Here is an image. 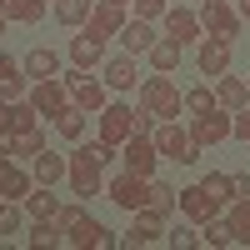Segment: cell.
<instances>
[{
  "label": "cell",
  "mask_w": 250,
  "mask_h": 250,
  "mask_svg": "<svg viewBox=\"0 0 250 250\" xmlns=\"http://www.w3.org/2000/svg\"><path fill=\"white\" fill-rule=\"evenodd\" d=\"M120 160H125V170H130V175H145V180H150L155 175V160H160V150H155V135H130V140H125L120 145Z\"/></svg>",
  "instance_id": "9c48e42d"
},
{
  "label": "cell",
  "mask_w": 250,
  "mask_h": 250,
  "mask_svg": "<svg viewBox=\"0 0 250 250\" xmlns=\"http://www.w3.org/2000/svg\"><path fill=\"white\" fill-rule=\"evenodd\" d=\"M230 140H240V145H250V105H240V110H230Z\"/></svg>",
  "instance_id": "8d00e7d4"
},
{
  "label": "cell",
  "mask_w": 250,
  "mask_h": 250,
  "mask_svg": "<svg viewBox=\"0 0 250 250\" xmlns=\"http://www.w3.org/2000/svg\"><path fill=\"white\" fill-rule=\"evenodd\" d=\"M90 0H55V20H60V25H85V20H90Z\"/></svg>",
  "instance_id": "1f68e13d"
},
{
  "label": "cell",
  "mask_w": 250,
  "mask_h": 250,
  "mask_svg": "<svg viewBox=\"0 0 250 250\" xmlns=\"http://www.w3.org/2000/svg\"><path fill=\"white\" fill-rule=\"evenodd\" d=\"M115 5H130V0H115Z\"/></svg>",
  "instance_id": "c3c4849f"
},
{
  "label": "cell",
  "mask_w": 250,
  "mask_h": 250,
  "mask_svg": "<svg viewBox=\"0 0 250 250\" xmlns=\"http://www.w3.org/2000/svg\"><path fill=\"white\" fill-rule=\"evenodd\" d=\"M195 65L200 75H225L230 70V40H220V35H200V50H195Z\"/></svg>",
  "instance_id": "5bb4252c"
},
{
  "label": "cell",
  "mask_w": 250,
  "mask_h": 250,
  "mask_svg": "<svg viewBox=\"0 0 250 250\" xmlns=\"http://www.w3.org/2000/svg\"><path fill=\"white\" fill-rule=\"evenodd\" d=\"M150 210H160V215L180 210V190H170L165 180H155V175H150Z\"/></svg>",
  "instance_id": "d6a6232c"
},
{
  "label": "cell",
  "mask_w": 250,
  "mask_h": 250,
  "mask_svg": "<svg viewBox=\"0 0 250 250\" xmlns=\"http://www.w3.org/2000/svg\"><path fill=\"white\" fill-rule=\"evenodd\" d=\"M5 20H15V25H40L45 20V0H5Z\"/></svg>",
  "instance_id": "484cf974"
},
{
  "label": "cell",
  "mask_w": 250,
  "mask_h": 250,
  "mask_svg": "<svg viewBox=\"0 0 250 250\" xmlns=\"http://www.w3.org/2000/svg\"><path fill=\"white\" fill-rule=\"evenodd\" d=\"M25 100H30L40 115H50V120H55L60 110L70 105V85H65L60 75H50V80H30V95H25Z\"/></svg>",
  "instance_id": "ba28073f"
},
{
  "label": "cell",
  "mask_w": 250,
  "mask_h": 250,
  "mask_svg": "<svg viewBox=\"0 0 250 250\" xmlns=\"http://www.w3.org/2000/svg\"><path fill=\"white\" fill-rule=\"evenodd\" d=\"M215 100L225 110H240V105H250V85L240 75H220V85H215Z\"/></svg>",
  "instance_id": "cb8c5ba5"
},
{
  "label": "cell",
  "mask_w": 250,
  "mask_h": 250,
  "mask_svg": "<svg viewBox=\"0 0 250 250\" xmlns=\"http://www.w3.org/2000/svg\"><path fill=\"white\" fill-rule=\"evenodd\" d=\"M25 215L30 220H55L60 215V200L50 195V185H35V190L25 195Z\"/></svg>",
  "instance_id": "d4e9b609"
},
{
  "label": "cell",
  "mask_w": 250,
  "mask_h": 250,
  "mask_svg": "<svg viewBox=\"0 0 250 250\" xmlns=\"http://www.w3.org/2000/svg\"><path fill=\"white\" fill-rule=\"evenodd\" d=\"M220 210H225V200H220L215 190H205L200 180H195V185H185V190H180V215H185V220L205 225V220H210V215H220Z\"/></svg>",
  "instance_id": "30bf717a"
},
{
  "label": "cell",
  "mask_w": 250,
  "mask_h": 250,
  "mask_svg": "<svg viewBox=\"0 0 250 250\" xmlns=\"http://www.w3.org/2000/svg\"><path fill=\"white\" fill-rule=\"evenodd\" d=\"M190 140L200 145H220V140H230V110L225 105H215V110H205V115H195L190 120Z\"/></svg>",
  "instance_id": "8fae6325"
},
{
  "label": "cell",
  "mask_w": 250,
  "mask_h": 250,
  "mask_svg": "<svg viewBox=\"0 0 250 250\" xmlns=\"http://www.w3.org/2000/svg\"><path fill=\"white\" fill-rule=\"evenodd\" d=\"M200 185H205V190H215L220 200H230V175H220V170H210V175H205Z\"/></svg>",
  "instance_id": "ab89813d"
},
{
  "label": "cell",
  "mask_w": 250,
  "mask_h": 250,
  "mask_svg": "<svg viewBox=\"0 0 250 250\" xmlns=\"http://www.w3.org/2000/svg\"><path fill=\"white\" fill-rule=\"evenodd\" d=\"M240 25H245V20H240V10L230 5V0H205V5H200V30H205V35L235 40Z\"/></svg>",
  "instance_id": "8992f818"
},
{
  "label": "cell",
  "mask_w": 250,
  "mask_h": 250,
  "mask_svg": "<svg viewBox=\"0 0 250 250\" xmlns=\"http://www.w3.org/2000/svg\"><path fill=\"white\" fill-rule=\"evenodd\" d=\"M125 20H130V5H115V0H95V10H90V20H85V30H95V35H120L125 30Z\"/></svg>",
  "instance_id": "2e32d148"
},
{
  "label": "cell",
  "mask_w": 250,
  "mask_h": 250,
  "mask_svg": "<svg viewBox=\"0 0 250 250\" xmlns=\"http://www.w3.org/2000/svg\"><path fill=\"white\" fill-rule=\"evenodd\" d=\"M0 160H15L10 155V135H0Z\"/></svg>",
  "instance_id": "f6af8a7d"
},
{
  "label": "cell",
  "mask_w": 250,
  "mask_h": 250,
  "mask_svg": "<svg viewBox=\"0 0 250 250\" xmlns=\"http://www.w3.org/2000/svg\"><path fill=\"white\" fill-rule=\"evenodd\" d=\"M160 20H165V35H170L175 45H195V40L205 35V30H200V15H195V10H185V5H170Z\"/></svg>",
  "instance_id": "9a60e30c"
},
{
  "label": "cell",
  "mask_w": 250,
  "mask_h": 250,
  "mask_svg": "<svg viewBox=\"0 0 250 250\" xmlns=\"http://www.w3.org/2000/svg\"><path fill=\"white\" fill-rule=\"evenodd\" d=\"M25 240H30L35 250H45V245H65V230H60V220H35Z\"/></svg>",
  "instance_id": "4dcf8cb0"
},
{
  "label": "cell",
  "mask_w": 250,
  "mask_h": 250,
  "mask_svg": "<svg viewBox=\"0 0 250 250\" xmlns=\"http://www.w3.org/2000/svg\"><path fill=\"white\" fill-rule=\"evenodd\" d=\"M40 150H45V130H40V125L10 135V155H40Z\"/></svg>",
  "instance_id": "f1b7e54d"
},
{
  "label": "cell",
  "mask_w": 250,
  "mask_h": 250,
  "mask_svg": "<svg viewBox=\"0 0 250 250\" xmlns=\"http://www.w3.org/2000/svg\"><path fill=\"white\" fill-rule=\"evenodd\" d=\"M130 5H135L140 20H160L165 10H170V0H130Z\"/></svg>",
  "instance_id": "f35d334b"
},
{
  "label": "cell",
  "mask_w": 250,
  "mask_h": 250,
  "mask_svg": "<svg viewBox=\"0 0 250 250\" xmlns=\"http://www.w3.org/2000/svg\"><path fill=\"white\" fill-rule=\"evenodd\" d=\"M165 240H170L175 250H195V245H200V230H190V225H175V230L165 235Z\"/></svg>",
  "instance_id": "74e56055"
},
{
  "label": "cell",
  "mask_w": 250,
  "mask_h": 250,
  "mask_svg": "<svg viewBox=\"0 0 250 250\" xmlns=\"http://www.w3.org/2000/svg\"><path fill=\"white\" fill-rule=\"evenodd\" d=\"M60 80L70 85V100H75L85 115H100V110L110 105V85H105V80H95V75H85L80 65H75V70H65Z\"/></svg>",
  "instance_id": "277c9868"
},
{
  "label": "cell",
  "mask_w": 250,
  "mask_h": 250,
  "mask_svg": "<svg viewBox=\"0 0 250 250\" xmlns=\"http://www.w3.org/2000/svg\"><path fill=\"white\" fill-rule=\"evenodd\" d=\"M200 245H235V235H230V225H225L220 215H210L200 225Z\"/></svg>",
  "instance_id": "836d02e7"
},
{
  "label": "cell",
  "mask_w": 250,
  "mask_h": 250,
  "mask_svg": "<svg viewBox=\"0 0 250 250\" xmlns=\"http://www.w3.org/2000/svg\"><path fill=\"white\" fill-rule=\"evenodd\" d=\"M0 135H15V100H0Z\"/></svg>",
  "instance_id": "b9f144b4"
},
{
  "label": "cell",
  "mask_w": 250,
  "mask_h": 250,
  "mask_svg": "<svg viewBox=\"0 0 250 250\" xmlns=\"http://www.w3.org/2000/svg\"><path fill=\"white\" fill-rule=\"evenodd\" d=\"M0 205H5V200H0Z\"/></svg>",
  "instance_id": "f907efd6"
},
{
  "label": "cell",
  "mask_w": 250,
  "mask_h": 250,
  "mask_svg": "<svg viewBox=\"0 0 250 250\" xmlns=\"http://www.w3.org/2000/svg\"><path fill=\"white\" fill-rule=\"evenodd\" d=\"M30 190H35V175L20 170L15 160H0V200H20V205H25Z\"/></svg>",
  "instance_id": "d6986e66"
},
{
  "label": "cell",
  "mask_w": 250,
  "mask_h": 250,
  "mask_svg": "<svg viewBox=\"0 0 250 250\" xmlns=\"http://www.w3.org/2000/svg\"><path fill=\"white\" fill-rule=\"evenodd\" d=\"M225 225H230L235 245H250V200H230V210H225Z\"/></svg>",
  "instance_id": "83f0119b"
},
{
  "label": "cell",
  "mask_w": 250,
  "mask_h": 250,
  "mask_svg": "<svg viewBox=\"0 0 250 250\" xmlns=\"http://www.w3.org/2000/svg\"><path fill=\"white\" fill-rule=\"evenodd\" d=\"M70 60L80 70H95V65H105V35H95V30H80L70 40Z\"/></svg>",
  "instance_id": "ac0fdd59"
},
{
  "label": "cell",
  "mask_w": 250,
  "mask_h": 250,
  "mask_svg": "<svg viewBox=\"0 0 250 250\" xmlns=\"http://www.w3.org/2000/svg\"><path fill=\"white\" fill-rule=\"evenodd\" d=\"M30 95V75H25V65L20 60H10V55H0V100H25Z\"/></svg>",
  "instance_id": "ffe728a7"
},
{
  "label": "cell",
  "mask_w": 250,
  "mask_h": 250,
  "mask_svg": "<svg viewBox=\"0 0 250 250\" xmlns=\"http://www.w3.org/2000/svg\"><path fill=\"white\" fill-rule=\"evenodd\" d=\"M5 30H10V20H5V10H0V35H5Z\"/></svg>",
  "instance_id": "7dc6e473"
},
{
  "label": "cell",
  "mask_w": 250,
  "mask_h": 250,
  "mask_svg": "<svg viewBox=\"0 0 250 250\" xmlns=\"http://www.w3.org/2000/svg\"><path fill=\"white\" fill-rule=\"evenodd\" d=\"M65 245H75V250H90V245H100V250H110V245H120V235L115 230H105L100 220H75L70 230H65Z\"/></svg>",
  "instance_id": "4fadbf2b"
},
{
  "label": "cell",
  "mask_w": 250,
  "mask_h": 250,
  "mask_svg": "<svg viewBox=\"0 0 250 250\" xmlns=\"http://www.w3.org/2000/svg\"><path fill=\"white\" fill-rule=\"evenodd\" d=\"M100 75H105V85H110L115 95L140 90V70H135V55H130V50H125V55H110L105 65H100Z\"/></svg>",
  "instance_id": "7c38bea8"
},
{
  "label": "cell",
  "mask_w": 250,
  "mask_h": 250,
  "mask_svg": "<svg viewBox=\"0 0 250 250\" xmlns=\"http://www.w3.org/2000/svg\"><path fill=\"white\" fill-rule=\"evenodd\" d=\"M65 180L75 195H105V160H95L90 145H75L65 155Z\"/></svg>",
  "instance_id": "6da1fadb"
},
{
  "label": "cell",
  "mask_w": 250,
  "mask_h": 250,
  "mask_svg": "<svg viewBox=\"0 0 250 250\" xmlns=\"http://www.w3.org/2000/svg\"><path fill=\"white\" fill-rule=\"evenodd\" d=\"M230 200H250V175H230Z\"/></svg>",
  "instance_id": "ee69618b"
},
{
  "label": "cell",
  "mask_w": 250,
  "mask_h": 250,
  "mask_svg": "<svg viewBox=\"0 0 250 250\" xmlns=\"http://www.w3.org/2000/svg\"><path fill=\"white\" fill-rule=\"evenodd\" d=\"M150 135H155V150H160V160H175V165H195V160H200V145L190 140V130H185V125H175V120H160Z\"/></svg>",
  "instance_id": "3957f363"
},
{
  "label": "cell",
  "mask_w": 250,
  "mask_h": 250,
  "mask_svg": "<svg viewBox=\"0 0 250 250\" xmlns=\"http://www.w3.org/2000/svg\"><path fill=\"white\" fill-rule=\"evenodd\" d=\"M0 5H5V0H0Z\"/></svg>",
  "instance_id": "681fc988"
},
{
  "label": "cell",
  "mask_w": 250,
  "mask_h": 250,
  "mask_svg": "<svg viewBox=\"0 0 250 250\" xmlns=\"http://www.w3.org/2000/svg\"><path fill=\"white\" fill-rule=\"evenodd\" d=\"M155 40H160V35H155V20H140V15L125 20V30H120V45L130 50V55H150Z\"/></svg>",
  "instance_id": "44dd1931"
},
{
  "label": "cell",
  "mask_w": 250,
  "mask_h": 250,
  "mask_svg": "<svg viewBox=\"0 0 250 250\" xmlns=\"http://www.w3.org/2000/svg\"><path fill=\"white\" fill-rule=\"evenodd\" d=\"M55 130L65 135V140H80V135H85V110H80L75 100H70V105H65V110L55 115Z\"/></svg>",
  "instance_id": "f546056e"
},
{
  "label": "cell",
  "mask_w": 250,
  "mask_h": 250,
  "mask_svg": "<svg viewBox=\"0 0 250 250\" xmlns=\"http://www.w3.org/2000/svg\"><path fill=\"white\" fill-rule=\"evenodd\" d=\"M235 10H240V20H250V0H235Z\"/></svg>",
  "instance_id": "bcb514c9"
},
{
  "label": "cell",
  "mask_w": 250,
  "mask_h": 250,
  "mask_svg": "<svg viewBox=\"0 0 250 250\" xmlns=\"http://www.w3.org/2000/svg\"><path fill=\"white\" fill-rule=\"evenodd\" d=\"M180 50H185V45H175L170 35H160L155 45H150V65H155L160 75H175V65H180Z\"/></svg>",
  "instance_id": "4316f807"
},
{
  "label": "cell",
  "mask_w": 250,
  "mask_h": 250,
  "mask_svg": "<svg viewBox=\"0 0 250 250\" xmlns=\"http://www.w3.org/2000/svg\"><path fill=\"white\" fill-rule=\"evenodd\" d=\"M220 100H215V90L210 85H195V90H185V110L190 115H205V110H215Z\"/></svg>",
  "instance_id": "e575fe53"
},
{
  "label": "cell",
  "mask_w": 250,
  "mask_h": 250,
  "mask_svg": "<svg viewBox=\"0 0 250 250\" xmlns=\"http://www.w3.org/2000/svg\"><path fill=\"white\" fill-rule=\"evenodd\" d=\"M30 175H35V185H55V180H65V155H55L50 145L40 155H30Z\"/></svg>",
  "instance_id": "7402d4cb"
},
{
  "label": "cell",
  "mask_w": 250,
  "mask_h": 250,
  "mask_svg": "<svg viewBox=\"0 0 250 250\" xmlns=\"http://www.w3.org/2000/svg\"><path fill=\"white\" fill-rule=\"evenodd\" d=\"M55 220H60V230H70L75 220H85V205H80V200H75V205H60V215H55Z\"/></svg>",
  "instance_id": "60d3db41"
},
{
  "label": "cell",
  "mask_w": 250,
  "mask_h": 250,
  "mask_svg": "<svg viewBox=\"0 0 250 250\" xmlns=\"http://www.w3.org/2000/svg\"><path fill=\"white\" fill-rule=\"evenodd\" d=\"M105 195L120 205V210H145V205H150V180L145 175H130V170H120V175H110L105 180Z\"/></svg>",
  "instance_id": "5b68a950"
},
{
  "label": "cell",
  "mask_w": 250,
  "mask_h": 250,
  "mask_svg": "<svg viewBox=\"0 0 250 250\" xmlns=\"http://www.w3.org/2000/svg\"><path fill=\"white\" fill-rule=\"evenodd\" d=\"M160 240H165V215L145 205V210H135V220H130V235H125L120 245H160Z\"/></svg>",
  "instance_id": "e0dca14e"
},
{
  "label": "cell",
  "mask_w": 250,
  "mask_h": 250,
  "mask_svg": "<svg viewBox=\"0 0 250 250\" xmlns=\"http://www.w3.org/2000/svg\"><path fill=\"white\" fill-rule=\"evenodd\" d=\"M20 65H25L30 80H50V75H60V55H55L50 45H35L25 60H20Z\"/></svg>",
  "instance_id": "603a6c76"
},
{
  "label": "cell",
  "mask_w": 250,
  "mask_h": 250,
  "mask_svg": "<svg viewBox=\"0 0 250 250\" xmlns=\"http://www.w3.org/2000/svg\"><path fill=\"white\" fill-rule=\"evenodd\" d=\"M20 225H25L20 200H5V205H0V235H20Z\"/></svg>",
  "instance_id": "d590c367"
},
{
  "label": "cell",
  "mask_w": 250,
  "mask_h": 250,
  "mask_svg": "<svg viewBox=\"0 0 250 250\" xmlns=\"http://www.w3.org/2000/svg\"><path fill=\"white\" fill-rule=\"evenodd\" d=\"M130 135H135V110L125 105V100H110V105L100 110V140L120 150V145L130 140Z\"/></svg>",
  "instance_id": "52a82bcc"
},
{
  "label": "cell",
  "mask_w": 250,
  "mask_h": 250,
  "mask_svg": "<svg viewBox=\"0 0 250 250\" xmlns=\"http://www.w3.org/2000/svg\"><path fill=\"white\" fill-rule=\"evenodd\" d=\"M135 95H140V105L150 110L155 120H175V115L185 110V95L175 90V80H170V75H160V70H155V75H145Z\"/></svg>",
  "instance_id": "7a4b0ae2"
},
{
  "label": "cell",
  "mask_w": 250,
  "mask_h": 250,
  "mask_svg": "<svg viewBox=\"0 0 250 250\" xmlns=\"http://www.w3.org/2000/svg\"><path fill=\"white\" fill-rule=\"evenodd\" d=\"M155 125H160V120H155L150 110H145V105H135V130H140V135H150Z\"/></svg>",
  "instance_id": "7bdbcfd3"
}]
</instances>
